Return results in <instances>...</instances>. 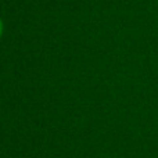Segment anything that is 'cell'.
Wrapping results in <instances>:
<instances>
[{"instance_id": "1", "label": "cell", "mask_w": 158, "mask_h": 158, "mask_svg": "<svg viewBox=\"0 0 158 158\" xmlns=\"http://www.w3.org/2000/svg\"><path fill=\"white\" fill-rule=\"evenodd\" d=\"M3 31H4V25H3V21H2V18H0V38H2V35H3Z\"/></svg>"}]
</instances>
